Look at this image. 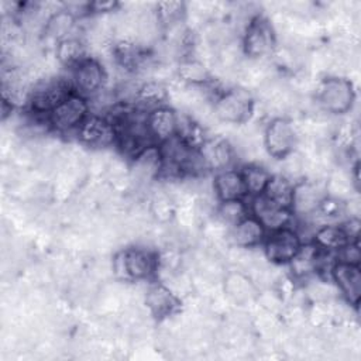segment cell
<instances>
[{"mask_svg":"<svg viewBox=\"0 0 361 361\" xmlns=\"http://www.w3.org/2000/svg\"><path fill=\"white\" fill-rule=\"evenodd\" d=\"M317 255H319V248L312 241L303 243L299 251L295 254V257L288 262L292 276L298 281H302L316 275Z\"/></svg>","mask_w":361,"mask_h":361,"instance_id":"22","label":"cell"},{"mask_svg":"<svg viewBox=\"0 0 361 361\" xmlns=\"http://www.w3.org/2000/svg\"><path fill=\"white\" fill-rule=\"evenodd\" d=\"M228 237L233 247L250 250L264 243L267 237V230L254 216L248 214L230 228Z\"/></svg>","mask_w":361,"mask_h":361,"instance_id":"20","label":"cell"},{"mask_svg":"<svg viewBox=\"0 0 361 361\" xmlns=\"http://www.w3.org/2000/svg\"><path fill=\"white\" fill-rule=\"evenodd\" d=\"M161 169L162 159L159 147L157 144H152L131 159V165L128 168V178L133 185L142 188L158 179L161 176Z\"/></svg>","mask_w":361,"mask_h":361,"instance_id":"11","label":"cell"},{"mask_svg":"<svg viewBox=\"0 0 361 361\" xmlns=\"http://www.w3.org/2000/svg\"><path fill=\"white\" fill-rule=\"evenodd\" d=\"M176 75L185 85L203 86L212 82L207 65L197 56H183L178 63Z\"/></svg>","mask_w":361,"mask_h":361,"instance_id":"24","label":"cell"},{"mask_svg":"<svg viewBox=\"0 0 361 361\" xmlns=\"http://www.w3.org/2000/svg\"><path fill=\"white\" fill-rule=\"evenodd\" d=\"M159 254L145 245L117 251L111 259V275L121 282H140L158 274Z\"/></svg>","mask_w":361,"mask_h":361,"instance_id":"1","label":"cell"},{"mask_svg":"<svg viewBox=\"0 0 361 361\" xmlns=\"http://www.w3.org/2000/svg\"><path fill=\"white\" fill-rule=\"evenodd\" d=\"M326 196V183H323L322 180L316 178L299 180L295 183L290 210L298 216H310L319 209L320 203L324 200Z\"/></svg>","mask_w":361,"mask_h":361,"instance_id":"13","label":"cell"},{"mask_svg":"<svg viewBox=\"0 0 361 361\" xmlns=\"http://www.w3.org/2000/svg\"><path fill=\"white\" fill-rule=\"evenodd\" d=\"M120 4L117 1H92L89 3V13L106 16L113 11H118Z\"/></svg>","mask_w":361,"mask_h":361,"instance_id":"32","label":"cell"},{"mask_svg":"<svg viewBox=\"0 0 361 361\" xmlns=\"http://www.w3.org/2000/svg\"><path fill=\"white\" fill-rule=\"evenodd\" d=\"M337 261L345 262V264H353V265H360L361 261V252H360V244L358 240H351L348 241L344 247H341L337 252Z\"/></svg>","mask_w":361,"mask_h":361,"instance_id":"31","label":"cell"},{"mask_svg":"<svg viewBox=\"0 0 361 361\" xmlns=\"http://www.w3.org/2000/svg\"><path fill=\"white\" fill-rule=\"evenodd\" d=\"M212 185L214 196L219 202L244 199L247 196V189L241 171L234 168H224L217 171L213 176Z\"/></svg>","mask_w":361,"mask_h":361,"instance_id":"18","label":"cell"},{"mask_svg":"<svg viewBox=\"0 0 361 361\" xmlns=\"http://www.w3.org/2000/svg\"><path fill=\"white\" fill-rule=\"evenodd\" d=\"M355 92L353 82L344 76H329L316 87V103L329 114H344L353 109Z\"/></svg>","mask_w":361,"mask_h":361,"instance_id":"4","label":"cell"},{"mask_svg":"<svg viewBox=\"0 0 361 361\" xmlns=\"http://www.w3.org/2000/svg\"><path fill=\"white\" fill-rule=\"evenodd\" d=\"M244 55L251 61L271 56L276 49V32L274 24L264 16L257 14L250 20L241 35Z\"/></svg>","mask_w":361,"mask_h":361,"instance_id":"2","label":"cell"},{"mask_svg":"<svg viewBox=\"0 0 361 361\" xmlns=\"http://www.w3.org/2000/svg\"><path fill=\"white\" fill-rule=\"evenodd\" d=\"M250 214V207L244 202V199H233V200H223L219 203L216 209V216L219 223L227 227L235 226L244 217Z\"/></svg>","mask_w":361,"mask_h":361,"instance_id":"28","label":"cell"},{"mask_svg":"<svg viewBox=\"0 0 361 361\" xmlns=\"http://www.w3.org/2000/svg\"><path fill=\"white\" fill-rule=\"evenodd\" d=\"M147 126L154 144L159 145L178 134L179 114L168 104L159 106L147 113Z\"/></svg>","mask_w":361,"mask_h":361,"instance_id":"16","label":"cell"},{"mask_svg":"<svg viewBox=\"0 0 361 361\" xmlns=\"http://www.w3.org/2000/svg\"><path fill=\"white\" fill-rule=\"evenodd\" d=\"M206 171H220L230 168L235 154L231 142L221 137L206 138L204 142L197 148Z\"/></svg>","mask_w":361,"mask_h":361,"instance_id":"17","label":"cell"},{"mask_svg":"<svg viewBox=\"0 0 361 361\" xmlns=\"http://www.w3.org/2000/svg\"><path fill=\"white\" fill-rule=\"evenodd\" d=\"M248 207L250 214L254 216L262 224L267 233L288 227L293 219V213L290 209L274 203L264 195L254 196Z\"/></svg>","mask_w":361,"mask_h":361,"instance_id":"12","label":"cell"},{"mask_svg":"<svg viewBox=\"0 0 361 361\" xmlns=\"http://www.w3.org/2000/svg\"><path fill=\"white\" fill-rule=\"evenodd\" d=\"M75 27H76V17L63 7L48 18L44 34L51 39L59 42L65 38L72 37Z\"/></svg>","mask_w":361,"mask_h":361,"instance_id":"26","label":"cell"},{"mask_svg":"<svg viewBox=\"0 0 361 361\" xmlns=\"http://www.w3.org/2000/svg\"><path fill=\"white\" fill-rule=\"evenodd\" d=\"M155 14L164 30L186 18V4L182 1H161L155 6Z\"/></svg>","mask_w":361,"mask_h":361,"instance_id":"30","label":"cell"},{"mask_svg":"<svg viewBox=\"0 0 361 361\" xmlns=\"http://www.w3.org/2000/svg\"><path fill=\"white\" fill-rule=\"evenodd\" d=\"M55 56L61 65L72 69L86 58V47L78 37L72 35L55 44Z\"/></svg>","mask_w":361,"mask_h":361,"instance_id":"27","label":"cell"},{"mask_svg":"<svg viewBox=\"0 0 361 361\" xmlns=\"http://www.w3.org/2000/svg\"><path fill=\"white\" fill-rule=\"evenodd\" d=\"M241 175L245 183L247 196H259L264 193L271 173L267 168L258 164H248L241 169Z\"/></svg>","mask_w":361,"mask_h":361,"instance_id":"29","label":"cell"},{"mask_svg":"<svg viewBox=\"0 0 361 361\" xmlns=\"http://www.w3.org/2000/svg\"><path fill=\"white\" fill-rule=\"evenodd\" d=\"M298 131L292 121L286 117H274L265 126L262 133V144L267 154L275 159H282L296 149Z\"/></svg>","mask_w":361,"mask_h":361,"instance_id":"7","label":"cell"},{"mask_svg":"<svg viewBox=\"0 0 361 361\" xmlns=\"http://www.w3.org/2000/svg\"><path fill=\"white\" fill-rule=\"evenodd\" d=\"M169 93L164 83L157 80H148L140 85L134 97V107L142 113H148L159 106L166 104Z\"/></svg>","mask_w":361,"mask_h":361,"instance_id":"21","label":"cell"},{"mask_svg":"<svg viewBox=\"0 0 361 361\" xmlns=\"http://www.w3.org/2000/svg\"><path fill=\"white\" fill-rule=\"evenodd\" d=\"M71 71V86L73 92L92 97L97 92H100L106 83L107 72L106 68L93 56H86L78 65H75Z\"/></svg>","mask_w":361,"mask_h":361,"instance_id":"8","label":"cell"},{"mask_svg":"<svg viewBox=\"0 0 361 361\" xmlns=\"http://www.w3.org/2000/svg\"><path fill=\"white\" fill-rule=\"evenodd\" d=\"M295 183L290 178L282 175V173H275L271 175L267 188L264 190V196L272 200L274 203L290 209L292 207V200H293V190H295Z\"/></svg>","mask_w":361,"mask_h":361,"instance_id":"25","label":"cell"},{"mask_svg":"<svg viewBox=\"0 0 361 361\" xmlns=\"http://www.w3.org/2000/svg\"><path fill=\"white\" fill-rule=\"evenodd\" d=\"M72 92L69 79L56 75L41 76L31 87L28 107L37 116H48Z\"/></svg>","mask_w":361,"mask_h":361,"instance_id":"5","label":"cell"},{"mask_svg":"<svg viewBox=\"0 0 361 361\" xmlns=\"http://www.w3.org/2000/svg\"><path fill=\"white\" fill-rule=\"evenodd\" d=\"M330 278L343 299L357 307L361 298V271L360 265L337 261L330 271Z\"/></svg>","mask_w":361,"mask_h":361,"instance_id":"15","label":"cell"},{"mask_svg":"<svg viewBox=\"0 0 361 361\" xmlns=\"http://www.w3.org/2000/svg\"><path fill=\"white\" fill-rule=\"evenodd\" d=\"M348 241L351 240L345 234L341 224H337V223L322 224L312 234V243L317 248L323 251H330V252H337Z\"/></svg>","mask_w":361,"mask_h":361,"instance_id":"23","label":"cell"},{"mask_svg":"<svg viewBox=\"0 0 361 361\" xmlns=\"http://www.w3.org/2000/svg\"><path fill=\"white\" fill-rule=\"evenodd\" d=\"M144 303L149 314L158 320L175 316L180 309L179 296L165 282L149 285L144 295Z\"/></svg>","mask_w":361,"mask_h":361,"instance_id":"14","label":"cell"},{"mask_svg":"<svg viewBox=\"0 0 361 361\" xmlns=\"http://www.w3.org/2000/svg\"><path fill=\"white\" fill-rule=\"evenodd\" d=\"M264 255L271 264H288L303 244L298 230L288 226L267 233L264 240Z\"/></svg>","mask_w":361,"mask_h":361,"instance_id":"9","label":"cell"},{"mask_svg":"<svg viewBox=\"0 0 361 361\" xmlns=\"http://www.w3.org/2000/svg\"><path fill=\"white\" fill-rule=\"evenodd\" d=\"M224 293L237 305H247L257 300L259 288L248 274L230 271L224 276Z\"/></svg>","mask_w":361,"mask_h":361,"instance_id":"19","label":"cell"},{"mask_svg":"<svg viewBox=\"0 0 361 361\" xmlns=\"http://www.w3.org/2000/svg\"><path fill=\"white\" fill-rule=\"evenodd\" d=\"M82 145L93 149H103L116 145V128L113 121L102 114L90 113L76 130Z\"/></svg>","mask_w":361,"mask_h":361,"instance_id":"10","label":"cell"},{"mask_svg":"<svg viewBox=\"0 0 361 361\" xmlns=\"http://www.w3.org/2000/svg\"><path fill=\"white\" fill-rule=\"evenodd\" d=\"M252 94L244 87L223 89L213 99L214 117L226 124H243L254 111Z\"/></svg>","mask_w":361,"mask_h":361,"instance_id":"3","label":"cell"},{"mask_svg":"<svg viewBox=\"0 0 361 361\" xmlns=\"http://www.w3.org/2000/svg\"><path fill=\"white\" fill-rule=\"evenodd\" d=\"M89 114L90 104L87 97L72 92L51 113H48L47 124L52 131L59 134L71 131L76 133Z\"/></svg>","mask_w":361,"mask_h":361,"instance_id":"6","label":"cell"}]
</instances>
